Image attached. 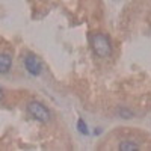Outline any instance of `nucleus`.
<instances>
[{"label":"nucleus","instance_id":"f257e3e1","mask_svg":"<svg viewBox=\"0 0 151 151\" xmlns=\"http://www.w3.org/2000/svg\"><path fill=\"white\" fill-rule=\"evenodd\" d=\"M91 44H92V50L98 58H109L112 53V45H110V40L104 35V33H94L91 38Z\"/></svg>","mask_w":151,"mask_h":151},{"label":"nucleus","instance_id":"f03ea898","mask_svg":"<svg viewBox=\"0 0 151 151\" xmlns=\"http://www.w3.org/2000/svg\"><path fill=\"white\" fill-rule=\"evenodd\" d=\"M27 112H29V115L33 119L40 121L42 124H47L50 119H52V113H50V110L40 101H30L27 104Z\"/></svg>","mask_w":151,"mask_h":151},{"label":"nucleus","instance_id":"7ed1b4c3","mask_svg":"<svg viewBox=\"0 0 151 151\" xmlns=\"http://www.w3.org/2000/svg\"><path fill=\"white\" fill-rule=\"evenodd\" d=\"M24 67L32 76H40L42 73V64L35 55H27L24 58Z\"/></svg>","mask_w":151,"mask_h":151},{"label":"nucleus","instance_id":"20e7f679","mask_svg":"<svg viewBox=\"0 0 151 151\" xmlns=\"http://www.w3.org/2000/svg\"><path fill=\"white\" fill-rule=\"evenodd\" d=\"M12 67V58L8 53H0V74L9 73Z\"/></svg>","mask_w":151,"mask_h":151},{"label":"nucleus","instance_id":"39448f33","mask_svg":"<svg viewBox=\"0 0 151 151\" xmlns=\"http://www.w3.org/2000/svg\"><path fill=\"white\" fill-rule=\"evenodd\" d=\"M119 150L121 151H133V150H139V145L133 141H124L119 144Z\"/></svg>","mask_w":151,"mask_h":151},{"label":"nucleus","instance_id":"423d86ee","mask_svg":"<svg viewBox=\"0 0 151 151\" xmlns=\"http://www.w3.org/2000/svg\"><path fill=\"white\" fill-rule=\"evenodd\" d=\"M77 129H79V132L82 134H88V127H86V124H85L83 119H79L77 121Z\"/></svg>","mask_w":151,"mask_h":151},{"label":"nucleus","instance_id":"0eeeda50","mask_svg":"<svg viewBox=\"0 0 151 151\" xmlns=\"http://www.w3.org/2000/svg\"><path fill=\"white\" fill-rule=\"evenodd\" d=\"M3 98V91H2V88H0V100Z\"/></svg>","mask_w":151,"mask_h":151}]
</instances>
